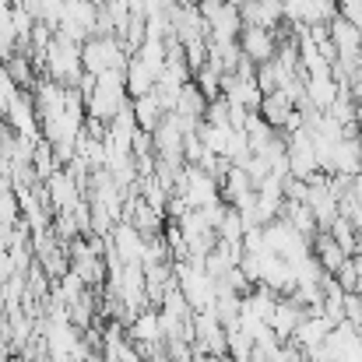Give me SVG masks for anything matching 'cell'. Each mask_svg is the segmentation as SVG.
I'll use <instances>...</instances> for the list:
<instances>
[{
	"instance_id": "cell-1",
	"label": "cell",
	"mask_w": 362,
	"mask_h": 362,
	"mask_svg": "<svg viewBox=\"0 0 362 362\" xmlns=\"http://www.w3.org/2000/svg\"><path fill=\"white\" fill-rule=\"evenodd\" d=\"M81 64H85V74L99 78L106 71H127L130 53L120 42V35H92L81 46Z\"/></svg>"
},
{
	"instance_id": "cell-12",
	"label": "cell",
	"mask_w": 362,
	"mask_h": 362,
	"mask_svg": "<svg viewBox=\"0 0 362 362\" xmlns=\"http://www.w3.org/2000/svg\"><path fill=\"white\" fill-rule=\"evenodd\" d=\"M338 14L362 32V0H338Z\"/></svg>"
},
{
	"instance_id": "cell-7",
	"label": "cell",
	"mask_w": 362,
	"mask_h": 362,
	"mask_svg": "<svg viewBox=\"0 0 362 362\" xmlns=\"http://www.w3.org/2000/svg\"><path fill=\"white\" fill-rule=\"evenodd\" d=\"M313 257H317V264L324 267V274H338V271L349 264V253L338 246V240H334L331 233H317V236H313Z\"/></svg>"
},
{
	"instance_id": "cell-14",
	"label": "cell",
	"mask_w": 362,
	"mask_h": 362,
	"mask_svg": "<svg viewBox=\"0 0 362 362\" xmlns=\"http://www.w3.org/2000/svg\"><path fill=\"white\" fill-rule=\"evenodd\" d=\"M250 362H271V359H267V356H260V352H253V359Z\"/></svg>"
},
{
	"instance_id": "cell-3",
	"label": "cell",
	"mask_w": 362,
	"mask_h": 362,
	"mask_svg": "<svg viewBox=\"0 0 362 362\" xmlns=\"http://www.w3.org/2000/svg\"><path fill=\"white\" fill-rule=\"evenodd\" d=\"M46 201L57 215H74L81 204H85V190L78 187V180L67 173V169H57L49 180H46Z\"/></svg>"
},
{
	"instance_id": "cell-2",
	"label": "cell",
	"mask_w": 362,
	"mask_h": 362,
	"mask_svg": "<svg viewBox=\"0 0 362 362\" xmlns=\"http://www.w3.org/2000/svg\"><path fill=\"white\" fill-rule=\"evenodd\" d=\"M176 194L187 197L190 211H204V208H211V204L222 201V187H218V180H215L211 173H204L201 165H187L183 187H180Z\"/></svg>"
},
{
	"instance_id": "cell-11",
	"label": "cell",
	"mask_w": 362,
	"mask_h": 362,
	"mask_svg": "<svg viewBox=\"0 0 362 362\" xmlns=\"http://www.w3.org/2000/svg\"><path fill=\"white\" fill-rule=\"evenodd\" d=\"M4 67H7V74H11V81L18 88H35V71H32V60L25 53H14Z\"/></svg>"
},
{
	"instance_id": "cell-5",
	"label": "cell",
	"mask_w": 362,
	"mask_h": 362,
	"mask_svg": "<svg viewBox=\"0 0 362 362\" xmlns=\"http://www.w3.org/2000/svg\"><path fill=\"white\" fill-rule=\"evenodd\" d=\"M306 306L299 303V299H292V296H281L278 299V306H274V313H271V331L281 338V341H292L296 338V331H299V324L306 320Z\"/></svg>"
},
{
	"instance_id": "cell-15",
	"label": "cell",
	"mask_w": 362,
	"mask_h": 362,
	"mask_svg": "<svg viewBox=\"0 0 362 362\" xmlns=\"http://www.w3.org/2000/svg\"><path fill=\"white\" fill-rule=\"evenodd\" d=\"M229 4H236V7H243V4H246V0H229Z\"/></svg>"
},
{
	"instance_id": "cell-4",
	"label": "cell",
	"mask_w": 362,
	"mask_h": 362,
	"mask_svg": "<svg viewBox=\"0 0 362 362\" xmlns=\"http://www.w3.org/2000/svg\"><path fill=\"white\" fill-rule=\"evenodd\" d=\"M240 49L250 64H271L278 57V35L274 28H253V25H243L240 32Z\"/></svg>"
},
{
	"instance_id": "cell-10",
	"label": "cell",
	"mask_w": 362,
	"mask_h": 362,
	"mask_svg": "<svg viewBox=\"0 0 362 362\" xmlns=\"http://www.w3.org/2000/svg\"><path fill=\"white\" fill-rule=\"evenodd\" d=\"M130 106H134L137 127H141V130H148V134L165 120V106L158 103V95H155V92H148V95H141V99H130Z\"/></svg>"
},
{
	"instance_id": "cell-9",
	"label": "cell",
	"mask_w": 362,
	"mask_h": 362,
	"mask_svg": "<svg viewBox=\"0 0 362 362\" xmlns=\"http://www.w3.org/2000/svg\"><path fill=\"white\" fill-rule=\"evenodd\" d=\"M331 46L338 49V57L352 60V57L362 53V32L352 25V21H345V18L338 14V18L331 21Z\"/></svg>"
},
{
	"instance_id": "cell-6",
	"label": "cell",
	"mask_w": 362,
	"mask_h": 362,
	"mask_svg": "<svg viewBox=\"0 0 362 362\" xmlns=\"http://www.w3.org/2000/svg\"><path fill=\"white\" fill-rule=\"evenodd\" d=\"M127 338H130V345H151V341H162V317H158V310H155V306L141 310V313L130 320Z\"/></svg>"
},
{
	"instance_id": "cell-8",
	"label": "cell",
	"mask_w": 362,
	"mask_h": 362,
	"mask_svg": "<svg viewBox=\"0 0 362 362\" xmlns=\"http://www.w3.org/2000/svg\"><path fill=\"white\" fill-rule=\"evenodd\" d=\"M173 113L190 123H204V117H208V95L197 88V81H187L180 88V99H176V110Z\"/></svg>"
},
{
	"instance_id": "cell-13",
	"label": "cell",
	"mask_w": 362,
	"mask_h": 362,
	"mask_svg": "<svg viewBox=\"0 0 362 362\" xmlns=\"http://www.w3.org/2000/svg\"><path fill=\"white\" fill-rule=\"evenodd\" d=\"M271 362H310V359L303 356V349H299V345H292V341H288V345H281V349L274 352V359Z\"/></svg>"
}]
</instances>
